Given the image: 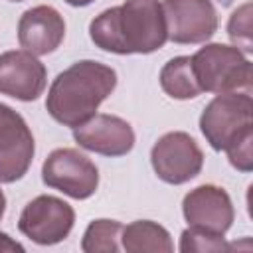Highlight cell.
<instances>
[{"label": "cell", "mask_w": 253, "mask_h": 253, "mask_svg": "<svg viewBox=\"0 0 253 253\" xmlns=\"http://www.w3.org/2000/svg\"><path fill=\"white\" fill-rule=\"evenodd\" d=\"M150 162L162 182L184 184L200 174L204 166V152L188 132L174 130L158 138L152 146Z\"/></svg>", "instance_id": "8992f818"}, {"label": "cell", "mask_w": 253, "mask_h": 253, "mask_svg": "<svg viewBox=\"0 0 253 253\" xmlns=\"http://www.w3.org/2000/svg\"><path fill=\"white\" fill-rule=\"evenodd\" d=\"M168 40L174 43H202L217 30V12L211 0H164Z\"/></svg>", "instance_id": "9c48e42d"}, {"label": "cell", "mask_w": 253, "mask_h": 253, "mask_svg": "<svg viewBox=\"0 0 253 253\" xmlns=\"http://www.w3.org/2000/svg\"><path fill=\"white\" fill-rule=\"evenodd\" d=\"M89 36L103 51L152 53L168 40L162 4L158 0H126L123 6L101 12L91 22Z\"/></svg>", "instance_id": "6da1fadb"}, {"label": "cell", "mask_w": 253, "mask_h": 253, "mask_svg": "<svg viewBox=\"0 0 253 253\" xmlns=\"http://www.w3.org/2000/svg\"><path fill=\"white\" fill-rule=\"evenodd\" d=\"M73 138L81 148L103 156H123L134 146L132 126L115 115H93L73 128Z\"/></svg>", "instance_id": "7c38bea8"}, {"label": "cell", "mask_w": 253, "mask_h": 253, "mask_svg": "<svg viewBox=\"0 0 253 253\" xmlns=\"http://www.w3.org/2000/svg\"><path fill=\"white\" fill-rule=\"evenodd\" d=\"M4 210H6V198H4V192L0 190V219L4 215Z\"/></svg>", "instance_id": "7402d4cb"}, {"label": "cell", "mask_w": 253, "mask_h": 253, "mask_svg": "<svg viewBox=\"0 0 253 253\" xmlns=\"http://www.w3.org/2000/svg\"><path fill=\"white\" fill-rule=\"evenodd\" d=\"M45 65L26 49L0 55V93L18 101H36L45 89Z\"/></svg>", "instance_id": "8fae6325"}, {"label": "cell", "mask_w": 253, "mask_h": 253, "mask_svg": "<svg viewBox=\"0 0 253 253\" xmlns=\"http://www.w3.org/2000/svg\"><path fill=\"white\" fill-rule=\"evenodd\" d=\"M121 239H123V249H126L128 253H144V251L170 253L174 249L170 233L162 225L148 219H138L123 227Z\"/></svg>", "instance_id": "5bb4252c"}, {"label": "cell", "mask_w": 253, "mask_h": 253, "mask_svg": "<svg viewBox=\"0 0 253 253\" xmlns=\"http://www.w3.org/2000/svg\"><path fill=\"white\" fill-rule=\"evenodd\" d=\"M75 221L73 208L55 196H38L20 213L18 229L38 245L63 241Z\"/></svg>", "instance_id": "52a82bcc"}, {"label": "cell", "mask_w": 253, "mask_h": 253, "mask_svg": "<svg viewBox=\"0 0 253 253\" xmlns=\"http://www.w3.org/2000/svg\"><path fill=\"white\" fill-rule=\"evenodd\" d=\"M227 34L235 47H243L245 53H249L251 47V2H245L241 8H237L227 24Z\"/></svg>", "instance_id": "ac0fdd59"}, {"label": "cell", "mask_w": 253, "mask_h": 253, "mask_svg": "<svg viewBox=\"0 0 253 253\" xmlns=\"http://www.w3.org/2000/svg\"><path fill=\"white\" fill-rule=\"evenodd\" d=\"M251 140H253V130L243 132L241 136H237L227 148V158L231 162V166H235L241 172H249L251 164H253V154H251Z\"/></svg>", "instance_id": "d6986e66"}, {"label": "cell", "mask_w": 253, "mask_h": 253, "mask_svg": "<svg viewBox=\"0 0 253 253\" xmlns=\"http://www.w3.org/2000/svg\"><path fill=\"white\" fill-rule=\"evenodd\" d=\"M160 85L164 93L170 95L172 99H194L202 93L192 67V57L188 55L174 57L162 67Z\"/></svg>", "instance_id": "9a60e30c"}, {"label": "cell", "mask_w": 253, "mask_h": 253, "mask_svg": "<svg viewBox=\"0 0 253 253\" xmlns=\"http://www.w3.org/2000/svg\"><path fill=\"white\" fill-rule=\"evenodd\" d=\"M69 6H87V4H91L93 0H65Z\"/></svg>", "instance_id": "44dd1931"}, {"label": "cell", "mask_w": 253, "mask_h": 253, "mask_svg": "<svg viewBox=\"0 0 253 253\" xmlns=\"http://www.w3.org/2000/svg\"><path fill=\"white\" fill-rule=\"evenodd\" d=\"M231 245L223 239L219 233L204 231L198 227H188L182 231L180 237V251L190 253V251H227Z\"/></svg>", "instance_id": "e0dca14e"}, {"label": "cell", "mask_w": 253, "mask_h": 253, "mask_svg": "<svg viewBox=\"0 0 253 253\" xmlns=\"http://www.w3.org/2000/svg\"><path fill=\"white\" fill-rule=\"evenodd\" d=\"M45 186L63 192L69 198L85 200L99 186L97 166L75 148H55L42 166Z\"/></svg>", "instance_id": "5b68a950"}, {"label": "cell", "mask_w": 253, "mask_h": 253, "mask_svg": "<svg viewBox=\"0 0 253 253\" xmlns=\"http://www.w3.org/2000/svg\"><path fill=\"white\" fill-rule=\"evenodd\" d=\"M117 73L113 67L83 59L61 71L45 99L47 113L65 126H79L97 115L99 105L115 91Z\"/></svg>", "instance_id": "7a4b0ae2"}, {"label": "cell", "mask_w": 253, "mask_h": 253, "mask_svg": "<svg viewBox=\"0 0 253 253\" xmlns=\"http://www.w3.org/2000/svg\"><path fill=\"white\" fill-rule=\"evenodd\" d=\"M12 2H22V0H12Z\"/></svg>", "instance_id": "603a6c76"}, {"label": "cell", "mask_w": 253, "mask_h": 253, "mask_svg": "<svg viewBox=\"0 0 253 253\" xmlns=\"http://www.w3.org/2000/svg\"><path fill=\"white\" fill-rule=\"evenodd\" d=\"M253 101L247 93H219L204 109L200 128L213 150H225L237 136L253 130Z\"/></svg>", "instance_id": "277c9868"}, {"label": "cell", "mask_w": 253, "mask_h": 253, "mask_svg": "<svg viewBox=\"0 0 253 253\" xmlns=\"http://www.w3.org/2000/svg\"><path fill=\"white\" fill-rule=\"evenodd\" d=\"M65 36L63 16L51 6H34L18 22V42L32 55H47L59 47Z\"/></svg>", "instance_id": "4fadbf2b"}, {"label": "cell", "mask_w": 253, "mask_h": 253, "mask_svg": "<svg viewBox=\"0 0 253 253\" xmlns=\"http://www.w3.org/2000/svg\"><path fill=\"white\" fill-rule=\"evenodd\" d=\"M121 231L123 225L115 219H95L83 233L81 249L85 253H115L121 249Z\"/></svg>", "instance_id": "2e32d148"}, {"label": "cell", "mask_w": 253, "mask_h": 253, "mask_svg": "<svg viewBox=\"0 0 253 253\" xmlns=\"http://www.w3.org/2000/svg\"><path fill=\"white\" fill-rule=\"evenodd\" d=\"M34 152V136L22 115L0 103V182L20 180L28 172Z\"/></svg>", "instance_id": "ba28073f"}, {"label": "cell", "mask_w": 253, "mask_h": 253, "mask_svg": "<svg viewBox=\"0 0 253 253\" xmlns=\"http://www.w3.org/2000/svg\"><path fill=\"white\" fill-rule=\"evenodd\" d=\"M182 211L190 227L223 235L235 217L229 194L213 184L194 188L184 196Z\"/></svg>", "instance_id": "30bf717a"}, {"label": "cell", "mask_w": 253, "mask_h": 253, "mask_svg": "<svg viewBox=\"0 0 253 253\" xmlns=\"http://www.w3.org/2000/svg\"><path fill=\"white\" fill-rule=\"evenodd\" d=\"M4 251H24V247L18 241H14L8 233L0 231V253H4Z\"/></svg>", "instance_id": "ffe728a7"}, {"label": "cell", "mask_w": 253, "mask_h": 253, "mask_svg": "<svg viewBox=\"0 0 253 253\" xmlns=\"http://www.w3.org/2000/svg\"><path fill=\"white\" fill-rule=\"evenodd\" d=\"M192 67L202 91L251 95V61L235 45L208 43L192 55Z\"/></svg>", "instance_id": "3957f363"}]
</instances>
